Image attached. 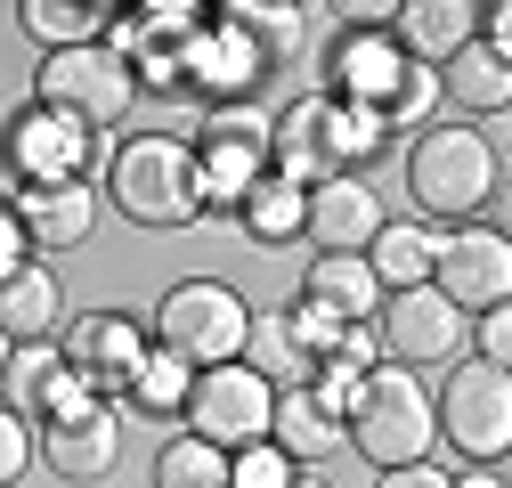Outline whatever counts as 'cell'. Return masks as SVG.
I'll list each match as a JSON object with an SVG mask.
<instances>
[{"label": "cell", "mask_w": 512, "mask_h": 488, "mask_svg": "<svg viewBox=\"0 0 512 488\" xmlns=\"http://www.w3.org/2000/svg\"><path fill=\"white\" fill-rule=\"evenodd\" d=\"M504 196V155L472 122H431L407 139V204L431 228H464Z\"/></svg>", "instance_id": "cell-1"}, {"label": "cell", "mask_w": 512, "mask_h": 488, "mask_svg": "<svg viewBox=\"0 0 512 488\" xmlns=\"http://www.w3.org/2000/svg\"><path fill=\"white\" fill-rule=\"evenodd\" d=\"M106 212L147 236L196 228V155L179 131H122L106 147Z\"/></svg>", "instance_id": "cell-2"}, {"label": "cell", "mask_w": 512, "mask_h": 488, "mask_svg": "<svg viewBox=\"0 0 512 488\" xmlns=\"http://www.w3.org/2000/svg\"><path fill=\"white\" fill-rule=\"evenodd\" d=\"M342 448L366 456L374 472L431 464V448H439V432H431V383L407 375V366H374L358 407L342 415Z\"/></svg>", "instance_id": "cell-3"}, {"label": "cell", "mask_w": 512, "mask_h": 488, "mask_svg": "<svg viewBox=\"0 0 512 488\" xmlns=\"http://www.w3.org/2000/svg\"><path fill=\"white\" fill-rule=\"evenodd\" d=\"M33 106L82 122L90 139H122L131 114H139V82L106 41H82V49H49L33 66Z\"/></svg>", "instance_id": "cell-4"}, {"label": "cell", "mask_w": 512, "mask_h": 488, "mask_svg": "<svg viewBox=\"0 0 512 488\" xmlns=\"http://www.w3.org/2000/svg\"><path fill=\"white\" fill-rule=\"evenodd\" d=\"M187 155H196V220H236L244 188L269 171V106L261 98L204 106Z\"/></svg>", "instance_id": "cell-5"}, {"label": "cell", "mask_w": 512, "mask_h": 488, "mask_svg": "<svg viewBox=\"0 0 512 488\" xmlns=\"http://www.w3.org/2000/svg\"><path fill=\"white\" fill-rule=\"evenodd\" d=\"M431 432L456 464H504L512 456V375L480 358H456L431 391Z\"/></svg>", "instance_id": "cell-6"}, {"label": "cell", "mask_w": 512, "mask_h": 488, "mask_svg": "<svg viewBox=\"0 0 512 488\" xmlns=\"http://www.w3.org/2000/svg\"><path fill=\"white\" fill-rule=\"evenodd\" d=\"M147 334H155V350L187 358V366L204 375V366H228V358H244L252 301H244L236 285H220V277H179V285L155 301Z\"/></svg>", "instance_id": "cell-7"}, {"label": "cell", "mask_w": 512, "mask_h": 488, "mask_svg": "<svg viewBox=\"0 0 512 488\" xmlns=\"http://www.w3.org/2000/svg\"><path fill=\"white\" fill-rule=\"evenodd\" d=\"M33 456L57 472V480H74V488H98V480H114V464H122V407H106L90 383H57V399L41 407V423H33Z\"/></svg>", "instance_id": "cell-8"}, {"label": "cell", "mask_w": 512, "mask_h": 488, "mask_svg": "<svg viewBox=\"0 0 512 488\" xmlns=\"http://www.w3.org/2000/svg\"><path fill=\"white\" fill-rule=\"evenodd\" d=\"M98 163V139L82 122L49 114V106H9L0 114V204L25 196V188H66V179H90Z\"/></svg>", "instance_id": "cell-9"}, {"label": "cell", "mask_w": 512, "mask_h": 488, "mask_svg": "<svg viewBox=\"0 0 512 488\" xmlns=\"http://www.w3.org/2000/svg\"><path fill=\"white\" fill-rule=\"evenodd\" d=\"M374 334H382V358L407 366V375H431V366L447 375V366L464 358V342H472V318L439 285H407V293H382Z\"/></svg>", "instance_id": "cell-10"}, {"label": "cell", "mask_w": 512, "mask_h": 488, "mask_svg": "<svg viewBox=\"0 0 512 488\" xmlns=\"http://www.w3.org/2000/svg\"><path fill=\"white\" fill-rule=\"evenodd\" d=\"M269 407H277V391L252 375L244 358H228V366H204L196 375V391H187V432H196L204 448H220V456H236V448H252V440H269Z\"/></svg>", "instance_id": "cell-11"}, {"label": "cell", "mask_w": 512, "mask_h": 488, "mask_svg": "<svg viewBox=\"0 0 512 488\" xmlns=\"http://www.w3.org/2000/svg\"><path fill=\"white\" fill-rule=\"evenodd\" d=\"M431 285L456 301L464 318L504 310L512 301V236L496 220H464V228H439V253H431Z\"/></svg>", "instance_id": "cell-12"}, {"label": "cell", "mask_w": 512, "mask_h": 488, "mask_svg": "<svg viewBox=\"0 0 512 488\" xmlns=\"http://www.w3.org/2000/svg\"><path fill=\"white\" fill-rule=\"evenodd\" d=\"M147 350H155V334L131 310H74V326H57V358H66V375L90 383L106 407L131 391V375H139Z\"/></svg>", "instance_id": "cell-13"}, {"label": "cell", "mask_w": 512, "mask_h": 488, "mask_svg": "<svg viewBox=\"0 0 512 488\" xmlns=\"http://www.w3.org/2000/svg\"><path fill=\"white\" fill-rule=\"evenodd\" d=\"M269 82V66L252 57V41L220 17V9H204V25L179 41V98H196V106H236V98H252Z\"/></svg>", "instance_id": "cell-14"}, {"label": "cell", "mask_w": 512, "mask_h": 488, "mask_svg": "<svg viewBox=\"0 0 512 488\" xmlns=\"http://www.w3.org/2000/svg\"><path fill=\"white\" fill-rule=\"evenodd\" d=\"M382 220H391V212H382L374 179H358V171H334V179H317V188H309L301 244H317V253H366Z\"/></svg>", "instance_id": "cell-15"}, {"label": "cell", "mask_w": 512, "mask_h": 488, "mask_svg": "<svg viewBox=\"0 0 512 488\" xmlns=\"http://www.w3.org/2000/svg\"><path fill=\"white\" fill-rule=\"evenodd\" d=\"M326 82H317V98H342V106H366L374 114V98L391 90V74L407 66L399 57V41H391V25L382 33H366V25H334V41H326Z\"/></svg>", "instance_id": "cell-16"}, {"label": "cell", "mask_w": 512, "mask_h": 488, "mask_svg": "<svg viewBox=\"0 0 512 488\" xmlns=\"http://www.w3.org/2000/svg\"><path fill=\"white\" fill-rule=\"evenodd\" d=\"M25 244H33V261H57V253H82L90 228H98V188L90 179H66V188H25L9 196Z\"/></svg>", "instance_id": "cell-17"}, {"label": "cell", "mask_w": 512, "mask_h": 488, "mask_svg": "<svg viewBox=\"0 0 512 488\" xmlns=\"http://www.w3.org/2000/svg\"><path fill=\"white\" fill-rule=\"evenodd\" d=\"M269 171L293 179V188L334 179V163H326V98H317V90H301V98H285L269 114Z\"/></svg>", "instance_id": "cell-18"}, {"label": "cell", "mask_w": 512, "mask_h": 488, "mask_svg": "<svg viewBox=\"0 0 512 488\" xmlns=\"http://www.w3.org/2000/svg\"><path fill=\"white\" fill-rule=\"evenodd\" d=\"M244 41H252V57H261L269 74H285V66H301V49H309V0H228L220 9Z\"/></svg>", "instance_id": "cell-19"}, {"label": "cell", "mask_w": 512, "mask_h": 488, "mask_svg": "<svg viewBox=\"0 0 512 488\" xmlns=\"http://www.w3.org/2000/svg\"><path fill=\"white\" fill-rule=\"evenodd\" d=\"M439 106H456V122L504 114V106H512V57L488 49V41H464V49L439 66Z\"/></svg>", "instance_id": "cell-20"}, {"label": "cell", "mask_w": 512, "mask_h": 488, "mask_svg": "<svg viewBox=\"0 0 512 488\" xmlns=\"http://www.w3.org/2000/svg\"><path fill=\"white\" fill-rule=\"evenodd\" d=\"M301 220H309V188H293V179H277V171H261L244 188V204H236V236L252 244V253H285V244H301Z\"/></svg>", "instance_id": "cell-21"}, {"label": "cell", "mask_w": 512, "mask_h": 488, "mask_svg": "<svg viewBox=\"0 0 512 488\" xmlns=\"http://www.w3.org/2000/svg\"><path fill=\"white\" fill-rule=\"evenodd\" d=\"M269 448H277L285 464H301V472H326V464L342 456V415H326L309 391H277V407H269Z\"/></svg>", "instance_id": "cell-22"}, {"label": "cell", "mask_w": 512, "mask_h": 488, "mask_svg": "<svg viewBox=\"0 0 512 488\" xmlns=\"http://www.w3.org/2000/svg\"><path fill=\"white\" fill-rule=\"evenodd\" d=\"M66 326V285L49 261H25L17 277H0V334L9 342H57Z\"/></svg>", "instance_id": "cell-23"}, {"label": "cell", "mask_w": 512, "mask_h": 488, "mask_svg": "<svg viewBox=\"0 0 512 488\" xmlns=\"http://www.w3.org/2000/svg\"><path fill=\"white\" fill-rule=\"evenodd\" d=\"M431 253H439V228L431 220H415V212H391L374 228V244H366V269H374V285L382 293H407V285H431Z\"/></svg>", "instance_id": "cell-24"}, {"label": "cell", "mask_w": 512, "mask_h": 488, "mask_svg": "<svg viewBox=\"0 0 512 488\" xmlns=\"http://www.w3.org/2000/svg\"><path fill=\"white\" fill-rule=\"evenodd\" d=\"M301 301H317L334 326H366V318L382 310V285H374V269H366L358 253H317V261L301 269Z\"/></svg>", "instance_id": "cell-25"}, {"label": "cell", "mask_w": 512, "mask_h": 488, "mask_svg": "<svg viewBox=\"0 0 512 488\" xmlns=\"http://www.w3.org/2000/svg\"><path fill=\"white\" fill-rule=\"evenodd\" d=\"M187 391H196V366L171 358V350H147L139 375H131V391H122L114 407L139 415V423H179V415H187Z\"/></svg>", "instance_id": "cell-26"}, {"label": "cell", "mask_w": 512, "mask_h": 488, "mask_svg": "<svg viewBox=\"0 0 512 488\" xmlns=\"http://www.w3.org/2000/svg\"><path fill=\"white\" fill-rule=\"evenodd\" d=\"M106 9H114V0H17V25L41 41V57L49 49H82V41H98L106 33Z\"/></svg>", "instance_id": "cell-27"}, {"label": "cell", "mask_w": 512, "mask_h": 488, "mask_svg": "<svg viewBox=\"0 0 512 488\" xmlns=\"http://www.w3.org/2000/svg\"><path fill=\"white\" fill-rule=\"evenodd\" d=\"M244 366H252L269 391H301L317 358L301 350V334L285 326V310H269V318H252V334H244Z\"/></svg>", "instance_id": "cell-28"}, {"label": "cell", "mask_w": 512, "mask_h": 488, "mask_svg": "<svg viewBox=\"0 0 512 488\" xmlns=\"http://www.w3.org/2000/svg\"><path fill=\"white\" fill-rule=\"evenodd\" d=\"M57 383H66L57 342H17V350H9V375H0V407H17L25 423H41V407L57 399Z\"/></svg>", "instance_id": "cell-29"}, {"label": "cell", "mask_w": 512, "mask_h": 488, "mask_svg": "<svg viewBox=\"0 0 512 488\" xmlns=\"http://www.w3.org/2000/svg\"><path fill=\"white\" fill-rule=\"evenodd\" d=\"M374 122H382V139H391V147H399V131H407V139L431 131V122H439V74H431V66H399L391 90L374 98Z\"/></svg>", "instance_id": "cell-30"}, {"label": "cell", "mask_w": 512, "mask_h": 488, "mask_svg": "<svg viewBox=\"0 0 512 488\" xmlns=\"http://www.w3.org/2000/svg\"><path fill=\"white\" fill-rule=\"evenodd\" d=\"M391 155V139H382V122L366 114V106H342V98H326V163L334 171H358L366 179V163H382Z\"/></svg>", "instance_id": "cell-31"}, {"label": "cell", "mask_w": 512, "mask_h": 488, "mask_svg": "<svg viewBox=\"0 0 512 488\" xmlns=\"http://www.w3.org/2000/svg\"><path fill=\"white\" fill-rule=\"evenodd\" d=\"M155 488H228V456L204 448L196 432H179V440H163V456H155Z\"/></svg>", "instance_id": "cell-32"}, {"label": "cell", "mask_w": 512, "mask_h": 488, "mask_svg": "<svg viewBox=\"0 0 512 488\" xmlns=\"http://www.w3.org/2000/svg\"><path fill=\"white\" fill-rule=\"evenodd\" d=\"M293 480H301V464H285L269 440H252V448L228 456V488H293Z\"/></svg>", "instance_id": "cell-33"}, {"label": "cell", "mask_w": 512, "mask_h": 488, "mask_svg": "<svg viewBox=\"0 0 512 488\" xmlns=\"http://www.w3.org/2000/svg\"><path fill=\"white\" fill-rule=\"evenodd\" d=\"M33 472V423L17 407H0V488H17Z\"/></svg>", "instance_id": "cell-34"}, {"label": "cell", "mask_w": 512, "mask_h": 488, "mask_svg": "<svg viewBox=\"0 0 512 488\" xmlns=\"http://www.w3.org/2000/svg\"><path fill=\"white\" fill-rule=\"evenodd\" d=\"M285 326L301 334V350H309V358H326V350H334V334H342V326H334L326 310H317V301H301V293H293V310H285Z\"/></svg>", "instance_id": "cell-35"}, {"label": "cell", "mask_w": 512, "mask_h": 488, "mask_svg": "<svg viewBox=\"0 0 512 488\" xmlns=\"http://www.w3.org/2000/svg\"><path fill=\"white\" fill-rule=\"evenodd\" d=\"M25 261H33V244H25V228H17V212L0 204V277H17Z\"/></svg>", "instance_id": "cell-36"}, {"label": "cell", "mask_w": 512, "mask_h": 488, "mask_svg": "<svg viewBox=\"0 0 512 488\" xmlns=\"http://www.w3.org/2000/svg\"><path fill=\"white\" fill-rule=\"evenodd\" d=\"M374 488H447L439 464H399V472H374Z\"/></svg>", "instance_id": "cell-37"}, {"label": "cell", "mask_w": 512, "mask_h": 488, "mask_svg": "<svg viewBox=\"0 0 512 488\" xmlns=\"http://www.w3.org/2000/svg\"><path fill=\"white\" fill-rule=\"evenodd\" d=\"M447 488H512L504 464H464V472H447Z\"/></svg>", "instance_id": "cell-38"}, {"label": "cell", "mask_w": 512, "mask_h": 488, "mask_svg": "<svg viewBox=\"0 0 512 488\" xmlns=\"http://www.w3.org/2000/svg\"><path fill=\"white\" fill-rule=\"evenodd\" d=\"M293 488H334V480H326V472H301V480H293Z\"/></svg>", "instance_id": "cell-39"}, {"label": "cell", "mask_w": 512, "mask_h": 488, "mask_svg": "<svg viewBox=\"0 0 512 488\" xmlns=\"http://www.w3.org/2000/svg\"><path fill=\"white\" fill-rule=\"evenodd\" d=\"M9 350H17V342H9V334H0V375H9Z\"/></svg>", "instance_id": "cell-40"}]
</instances>
